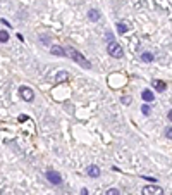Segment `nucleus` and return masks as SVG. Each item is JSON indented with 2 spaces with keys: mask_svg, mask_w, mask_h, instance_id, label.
I'll use <instances>...</instances> for the list:
<instances>
[{
  "mask_svg": "<svg viewBox=\"0 0 172 195\" xmlns=\"http://www.w3.org/2000/svg\"><path fill=\"white\" fill-rule=\"evenodd\" d=\"M64 52H65V54H67L69 57L72 59L74 62H77L79 66H83L84 69H91V62H90L88 59L84 57V55H83L81 52H77L74 47H65V48H64Z\"/></svg>",
  "mask_w": 172,
  "mask_h": 195,
  "instance_id": "obj_1",
  "label": "nucleus"
},
{
  "mask_svg": "<svg viewBox=\"0 0 172 195\" xmlns=\"http://www.w3.org/2000/svg\"><path fill=\"white\" fill-rule=\"evenodd\" d=\"M107 50H109L110 57L120 59L122 55H124V50H122V47H120L117 41H110V43H109V47H107Z\"/></svg>",
  "mask_w": 172,
  "mask_h": 195,
  "instance_id": "obj_2",
  "label": "nucleus"
},
{
  "mask_svg": "<svg viewBox=\"0 0 172 195\" xmlns=\"http://www.w3.org/2000/svg\"><path fill=\"white\" fill-rule=\"evenodd\" d=\"M19 95L24 98L26 102H33V98H35V92H33L29 86H21V88H19Z\"/></svg>",
  "mask_w": 172,
  "mask_h": 195,
  "instance_id": "obj_3",
  "label": "nucleus"
},
{
  "mask_svg": "<svg viewBox=\"0 0 172 195\" xmlns=\"http://www.w3.org/2000/svg\"><path fill=\"white\" fill-rule=\"evenodd\" d=\"M143 195H164V188H160L157 185H148L143 188Z\"/></svg>",
  "mask_w": 172,
  "mask_h": 195,
  "instance_id": "obj_4",
  "label": "nucleus"
},
{
  "mask_svg": "<svg viewBox=\"0 0 172 195\" xmlns=\"http://www.w3.org/2000/svg\"><path fill=\"white\" fill-rule=\"evenodd\" d=\"M47 180L50 181V183H54V185H62V176L58 175L57 171H47Z\"/></svg>",
  "mask_w": 172,
  "mask_h": 195,
  "instance_id": "obj_5",
  "label": "nucleus"
},
{
  "mask_svg": "<svg viewBox=\"0 0 172 195\" xmlns=\"http://www.w3.org/2000/svg\"><path fill=\"white\" fill-rule=\"evenodd\" d=\"M153 88H155L157 92H165L167 83H165V81H162V79H155V81H153Z\"/></svg>",
  "mask_w": 172,
  "mask_h": 195,
  "instance_id": "obj_6",
  "label": "nucleus"
},
{
  "mask_svg": "<svg viewBox=\"0 0 172 195\" xmlns=\"http://www.w3.org/2000/svg\"><path fill=\"white\" fill-rule=\"evenodd\" d=\"M115 28H117V31H119L120 35H124V33H127V31H129V26H127V22H122V21H119V22L115 24Z\"/></svg>",
  "mask_w": 172,
  "mask_h": 195,
  "instance_id": "obj_7",
  "label": "nucleus"
},
{
  "mask_svg": "<svg viewBox=\"0 0 172 195\" xmlns=\"http://www.w3.org/2000/svg\"><path fill=\"white\" fill-rule=\"evenodd\" d=\"M86 173H88V175L91 176V178H98V176H100V168L93 164V166H90V168L86 169Z\"/></svg>",
  "mask_w": 172,
  "mask_h": 195,
  "instance_id": "obj_8",
  "label": "nucleus"
},
{
  "mask_svg": "<svg viewBox=\"0 0 172 195\" xmlns=\"http://www.w3.org/2000/svg\"><path fill=\"white\" fill-rule=\"evenodd\" d=\"M50 52H52L54 55H58V57H64V55H65L64 48H62V47H58V45H54V47L50 48Z\"/></svg>",
  "mask_w": 172,
  "mask_h": 195,
  "instance_id": "obj_9",
  "label": "nucleus"
},
{
  "mask_svg": "<svg viewBox=\"0 0 172 195\" xmlns=\"http://www.w3.org/2000/svg\"><path fill=\"white\" fill-rule=\"evenodd\" d=\"M88 18H90V21H98L100 19V11L90 9V11H88Z\"/></svg>",
  "mask_w": 172,
  "mask_h": 195,
  "instance_id": "obj_10",
  "label": "nucleus"
},
{
  "mask_svg": "<svg viewBox=\"0 0 172 195\" xmlns=\"http://www.w3.org/2000/svg\"><path fill=\"white\" fill-rule=\"evenodd\" d=\"M67 78H69V73H67V71H58V74L55 76V83H62V81H65Z\"/></svg>",
  "mask_w": 172,
  "mask_h": 195,
  "instance_id": "obj_11",
  "label": "nucleus"
},
{
  "mask_svg": "<svg viewBox=\"0 0 172 195\" xmlns=\"http://www.w3.org/2000/svg\"><path fill=\"white\" fill-rule=\"evenodd\" d=\"M141 98H143L145 102H152V100H153V93L150 92V90H143V92H141Z\"/></svg>",
  "mask_w": 172,
  "mask_h": 195,
  "instance_id": "obj_12",
  "label": "nucleus"
},
{
  "mask_svg": "<svg viewBox=\"0 0 172 195\" xmlns=\"http://www.w3.org/2000/svg\"><path fill=\"white\" fill-rule=\"evenodd\" d=\"M153 54H150V52H145V54H143V55H141V60H143V62H153Z\"/></svg>",
  "mask_w": 172,
  "mask_h": 195,
  "instance_id": "obj_13",
  "label": "nucleus"
},
{
  "mask_svg": "<svg viewBox=\"0 0 172 195\" xmlns=\"http://www.w3.org/2000/svg\"><path fill=\"white\" fill-rule=\"evenodd\" d=\"M0 41H2V43L9 41V33H7L5 29H0Z\"/></svg>",
  "mask_w": 172,
  "mask_h": 195,
  "instance_id": "obj_14",
  "label": "nucleus"
},
{
  "mask_svg": "<svg viewBox=\"0 0 172 195\" xmlns=\"http://www.w3.org/2000/svg\"><path fill=\"white\" fill-rule=\"evenodd\" d=\"M107 195H120V192H119L117 188H109V190H107Z\"/></svg>",
  "mask_w": 172,
  "mask_h": 195,
  "instance_id": "obj_15",
  "label": "nucleus"
},
{
  "mask_svg": "<svg viewBox=\"0 0 172 195\" xmlns=\"http://www.w3.org/2000/svg\"><path fill=\"white\" fill-rule=\"evenodd\" d=\"M165 137H167V140H171V137H172V130H171V126H167V130H165Z\"/></svg>",
  "mask_w": 172,
  "mask_h": 195,
  "instance_id": "obj_16",
  "label": "nucleus"
},
{
  "mask_svg": "<svg viewBox=\"0 0 172 195\" xmlns=\"http://www.w3.org/2000/svg\"><path fill=\"white\" fill-rule=\"evenodd\" d=\"M141 111H143V114H146V116L150 114V107H148V105H143V107H141Z\"/></svg>",
  "mask_w": 172,
  "mask_h": 195,
  "instance_id": "obj_17",
  "label": "nucleus"
},
{
  "mask_svg": "<svg viewBox=\"0 0 172 195\" xmlns=\"http://www.w3.org/2000/svg\"><path fill=\"white\" fill-rule=\"evenodd\" d=\"M105 36H107V40H110V41H114V35H112V33H105Z\"/></svg>",
  "mask_w": 172,
  "mask_h": 195,
  "instance_id": "obj_18",
  "label": "nucleus"
},
{
  "mask_svg": "<svg viewBox=\"0 0 172 195\" xmlns=\"http://www.w3.org/2000/svg\"><path fill=\"white\" fill-rule=\"evenodd\" d=\"M122 102H124V104H129L131 100H129V97H124V98H122Z\"/></svg>",
  "mask_w": 172,
  "mask_h": 195,
  "instance_id": "obj_19",
  "label": "nucleus"
},
{
  "mask_svg": "<svg viewBox=\"0 0 172 195\" xmlns=\"http://www.w3.org/2000/svg\"><path fill=\"white\" fill-rule=\"evenodd\" d=\"M81 195H88V190H86V188H83V190H81Z\"/></svg>",
  "mask_w": 172,
  "mask_h": 195,
  "instance_id": "obj_20",
  "label": "nucleus"
}]
</instances>
